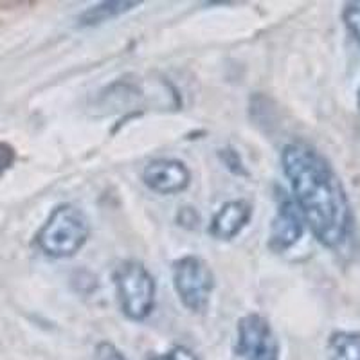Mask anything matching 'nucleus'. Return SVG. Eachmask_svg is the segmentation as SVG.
I'll return each instance as SVG.
<instances>
[{"mask_svg":"<svg viewBox=\"0 0 360 360\" xmlns=\"http://www.w3.org/2000/svg\"><path fill=\"white\" fill-rule=\"evenodd\" d=\"M326 355L328 360H360V332H333Z\"/></svg>","mask_w":360,"mask_h":360,"instance_id":"nucleus-9","label":"nucleus"},{"mask_svg":"<svg viewBox=\"0 0 360 360\" xmlns=\"http://www.w3.org/2000/svg\"><path fill=\"white\" fill-rule=\"evenodd\" d=\"M90 221L82 209L72 204H60L41 225L37 245L51 258H70L86 243Z\"/></svg>","mask_w":360,"mask_h":360,"instance_id":"nucleus-2","label":"nucleus"},{"mask_svg":"<svg viewBox=\"0 0 360 360\" xmlns=\"http://www.w3.org/2000/svg\"><path fill=\"white\" fill-rule=\"evenodd\" d=\"M304 233L303 214L292 195L278 189L276 214L269 234V249L274 252H287L301 240Z\"/></svg>","mask_w":360,"mask_h":360,"instance_id":"nucleus-6","label":"nucleus"},{"mask_svg":"<svg viewBox=\"0 0 360 360\" xmlns=\"http://www.w3.org/2000/svg\"><path fill=\"white\" fill-rule=\"evenodd\" d=\"M220 157H221V159H224L225 166H227V168H229L231 172H234V173H236V175H240V173H245V172H243L242 159H240V155H238V153L234 152L233 148L221 150Z\"/></svg>","mask_w":360,"mask_h":360,"instance_id":"nucleus-15","label":"nucleus"},{"mask_svg":"<svg viewBox=\"0 0 360 360\" xmlns=\"http://www.w3.org/2000/svg\"><path fill=\"white\" fill-rule=\"evenodd\" d=\"M150 360H198V356L184 346H173L162 355H153Z\"/></svg>","mask_w":360,"mask_h":360,"instance_id":"nucleus-12","label":"nucleus"},{"mask_svg":"<svg viewBox=\"0 0 360 360\" xmlns=\"http://www.w3.org/2000/svg\"><path fill=\"white\" fill-rule=\"evenodd\" d=\"M342 22L360 45V0H353V2H348L344 6Z\"/></svg>","mask_w":360,"mask_h":360,"instance_id":"nucleus-11","label":"nucleus"},{"mask_svg":"<svg viewBox=\"0 0 360 360\" xmlns=\"http://www.w3.org/2000/svg\"><path fill=\"white\" fill-rule=\"evenodd\" d=\"M96 360H127L112 342H101L96 348Z\"/></svg>","mask_w":360,"mask_h":360,"instance_id":"nucleus-14","label":"nucleus"},{"mask_svg":"<svg viewBox=\"0 0 360 360\" xmlns=\"http://www.w3.org/2000/svg\"><path fill=\"white\" fill-rule=\"evenodd\" d=\"M15 160H17V152H15V148H13L11 144L2 143V141H0V176L11 169Z\"/></svg>","mask_w":360,"mask_h":360,"instance_id":"nucleus-13","label":"nucleus"},{"mask_svg":"<svg viewBox=\"0 0 360 360\" xmlns=\"http://www.w3.org/2000/svg\"><path fill=\"white\" fill-rule=\"evenodd\" d=\"M234 352L242 360H279V342L269 321L249 314L238 321Z\"/></svg>","mask_w":360,"mask_h":360,"instance_id":"nucleus-5","label":"nucleus"},{"mask_svg":"<svg viewBox=\"0 0 360 360\" xmlns=\"http://www.w3.org/2000/svg\"><path fill=\"white\" fill-rule=\"evenodd\" d=\"M252 217V207L245 200H231L221 205L209 224V234L217 240H233L242 233Z\"/></svg>","mask_w":360,"mask_h":360,"instance_id":"nucleus-8","label":"nucleus"},{"mask_svg":"<svg viewBox=\"0 0 360 360\" xmlns=\"http://www.w3.org/2000/svg\"><path fill=\"white\" fill-rule=\"evenodd\" d=\"M114 285L121 310L131 321H144L155 307V279L144 263L121 262L114 270Z\"/></svg>","mask_w":360,"mask_h":360,"instance_id":"nucleus-3","label":"nucleus"},{"mask_svg":"<svg viewBox=\"0 0 360 360\" xmlns=\"http://www.w3.org/2000/svg\"><path fill=\"white\" fill-rule=\"evenodd\" d=\"M281 166L304 225L321 245L339 249L353 233V209L342 180L311 144L294 141L283 148Z\"/></svg>","mask_w":360,"mask_h":360,"instance_id":"nucleus-1","label":"nucleus"},{"mask_svg":"<svg viewBox=\"0 0 360 360\" xmlns=\"http://www.w3.org/2000/svg\"><path fill=\"white\" fill-rule=\"evenodd\" d=\"M172 272L173 287L180 303L195 314L204 311L214 290L213 270L207 263L198 256H184L173 263Z\"/></svg>","mask_w":360,"mask_h":360,"instance_id":"nucleus-4","label":"nucleus"},{"mask_svg":"<svg viewBox=\"0 0 360 360\" xmlns=\"http://www.w3.org/2000/svg\"><path fill=\"white\" fill-rule=\"evenodd\" d=\"M137 6H139V2H123V0H119V2H101V4L85 9L79 15V25L103 24V22L121 17V15L137 8Z\"/></svg>","mask_w":360,"mask_h":360,"instance_id":"nucleus-10","label":"nucleus"},{"mask_svg":"<svg viewBox=\"0 0 360 360\" xmlns=\"http://www.w3.org/2000/svg\"><path fill=\"white\" fill-rule=\"evenodd\" d=\"M143 182L159 195H176L188 189L191 172L176 159H155L144 166Z\"/></svg>","mask_w":360,"mask_h":360,"instance_id":"nucleus-7","label":"nucleus"},{"mask_svg":"<svg viewBox=\"0 0 360 360\" xmlns=\"http://www.w3.org/2000/svg\"><path fill=\"white\" fill-rule=\"evenodd\" d=\"M356 105H359V110H360V89H359V94H356Z\"/></svg>","mask_w":360,"mask_h":360,"instance_id":"nucleus-16","label":"nucleus"}]
</instances>
